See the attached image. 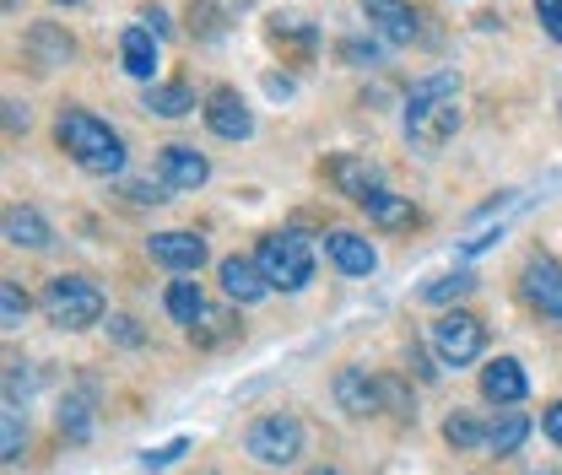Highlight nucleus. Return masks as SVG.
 <instances>
[{"label":"nucleus","instance_id":"7ed1b4c3","mask_svg":"<svg viewBox=\"0 0 562 475\" xmlns=\"http://www.w3.org/2000/svg\"><path fill=\"white\" fill-rule=\"evenodd\" d=\"M44 314H49V325H60V330H87V325L103 319V292H98V281H87V275H55V281L44 286Z\"/></svg>","mask_w":562,"mask_h":475},{"label":"nucleus","instance_id":"c9c22d12","mask_svg":"<svg viewBox=\"0 0 562 475\" xmlns=\"http://www.w3.org/2000/svg\"><path fill=\"white\" fill-rule=\"evenodd\" d=\"M266 92H271V98H292V81H286V76H266Z\"/></svg>","mask_w":562,"mask_h":475},{"label":"nucleus","instance_id":"b1692460","mask_svg":"<svg viewBox=\"0 0 562 475\" xmlns=\"http://www.w3.org/2000/svg\"><path fill=\"white\" fill-rule=\"evenodd\" d=\"M471 286H476L471 271H449V275H432V281L422 286V297H427V303H454V297H465Z\"/></svg>","mask_w":562,"mask_h":475},{"label":"nucleus","instance_id":"c756f323","mask_svg":"<svg viewBox=\"0 0 562 475\" xmlns=\"http://www.w3.org/2000/svg\"><path fill=\"white\" fill-rule=\"evenodd\" d=\"M162 190H168L162 179H131V201H140V205H157V201H168Z\"/></svg>","mask_w":562,"mask_h":475},{"label":"nucleus","instance_id":"9b49d317","mask_svg":"<svg viewBox=\"0 0 562 475\" xmlns=\"http://www.w3.org/2000/svg\"><path fill=\"white\" fill-rule=\"evenodd\" d=\"M211 179V162L195 146H162V184L168 190H201Z\"/></svg>","mask_w":562,"mask_h":475},{"label":"nucleus","instance_id":"f704fd0d","mask_svg":"<svg viewBox=\"0 0 562 475\" xmlns=\"http://www.w3.org/2000/svg\"><path fill=\"white\" fill-rule=\"evenodd\" d=\"M547 438H552V443L562 449V400H558L552 410H547Z\"/></svg>","mask_w":562,"mask_h":475},{"label":"nucleus","instance_id":"39448f33","mask_svg":"<svg viewBox=\"0 0 562 475\" xmlns=\"http://www.w3.org/2000/svg\"><path fill=\"white\" fill-rule=\"evenodd\" d=\"M244 449L260 460V465H292L297 454H303V421L297 416H260L255 427H249V438H244Z\"/></svg>","mask_w":562,"mask_h":475},{"label":"nucleus","instance_id":"a211bd4d","mask_svg":"<svg viewBox=\"0 0 562 475\" xmlns=\"http://www.w3.org/2000/svg\"><path fill=\"white\" fill-rule=\"evenodd\" d=\"M140 109H151V114H162V120H184V114L195 109V92H190L184 81H157V87H146Z\"/></svg>","mask_w":562,"mask_h":475},{"label":"nucleus","instance_id":"2eb2a0df","mask_svg":"<svg viewBox=\"0 0 562 475\" xmlns=\"http://www.w3.org/2000/svg\"><path fill=\"white\" fill-rule=\"evenodd\" d=\"M120 66L131 70L136 81H151V76H157V33H151V27H125V38H120Z\"/></svg>","mask_w":562,"mask_h":475},{"label":"nucleus","instance_id":"2f4dec72","mask_svg":"<svg viewBox=\"0 0 562 475\" xmlns=\"http://www.w3.org/2000/svg\"><path fill=\"white\" fill-rule=\"evenodd\" d=\"M341 55H347V60H368V66H373V60H379V44H362V38H347V44H341Z\"/></svg>","mask_w":562,"mask_h":475},{"label":"nucleus","instance_id":"72a5a7b5","mask_svg":"<svg viewBox=\"0 0 562 475\" xmlns=\"http://www.w3.org/2000/svg\"><path fill=\"white\" fill-rule=\"evenodd\" d=\"M5 125L11 131H27V103H5Z\"/></svg>","mask_w":562,"mask_h":475},{"label":"nucleus","instance_id":"6e6552de","mask_svg":"<svg viewBox=\"0 0 562 475\" xmlns=\"http://www.w3.org/2000/svg\"><path fill=\"white\" fill-rule=\"evenodd\" d=\"M525 297H530V308H541L547 319H562V265L558 260H530L525 265Z\"/></svg>","mask_w":562,"mask_h":475},{"label":"nucleus","instance_id":"5701e85b","mask_svg":"<svg viewBox=\"0 0 562 475\" xmlns=\"http://www.w3.org/2000/svg\"><path fill=\"white\" fill-rule=\"evenodd\" d=\"M168 314H173L179 325L195 330V325L206 319V297H201V286H195V281H173V286H168Z\"/></svg>","mask_w":562,"mask_h":475},{"label":"nucleus","instance_id":"f03ea898","mask_svg":"<svg viewBox=\"0 0 562 475\" xmlns=\"http://www.w3.org/2000/svg\"><path fill=\"white\" fill-rule=\"evenodd\" d=\"M55 136H60V146H66L87 173H120V168H125V140L114 136L103 120H92L87 109H66Z\"/></svg>","mask_w":562,"mask_h":475},{"label":"nucleus","instance_id":"20e7f679","mask_svg":"<svg viewBox=\"0 0 562 475\" xmlns=\"http://www.w3.org/2000/svg\"><path fill=\"white\" fill-rule=\"evenodd\" d=\"M260 271L266 281L277 286V292H303L308 281H314V249L297 238V233H271V238H260Z\"/></svg>","mask_w":562,"mask_h":475},{"label":"nucleus","instance_id":"c85d7f7f","mask_svg":"<svg viewBox=\"0 0 562 475\" xmlns=\"http://www.w3.org/2000/svg\"><path fill=\"white\" fill-rule=\"evenodd\" d=\"M5 460H22V421H16L11 400H5Z\"/></svg>","mask_w":562,"mask_h":475},{"label":"nucleus","instance_id":"1a4fd4ad","mask_svg":"<svg viewBox=\"0 0 562 475\" xmlns=\"http://www.w3.org/2000/svg\"><path fill=\"white\" fill-rule=\"evenodd\" d=\"M146 249L168 271H201L206 265V238H195V233H157Z\"/></svg>","mask_w":562,"mask_h":475},{"label":"nucleus","instance_id":"473e14b6","mask_svg":"<svg viewBox=\"0 0 562 475\" xmlns=\"http://www.w3.org/2000/svg\"><path fill=\"white\" fill-rule=\"evenodd\" d=\"M109 325H114V336L125 340V346H136V340H140V330H136V319H125V314H114V319H109Z\"/></svg>","mask_w":562,"mask_h":475},{"label":"nucleus","instance_id":"0eeeda50","mask_svg":"<svg viewBox=\"0 0 562 475\" xmlns=\"http://www.w3.org/2000/svg\"><path fill=\"white\" fill-rule=\"evenodd\" d=\"M206 125L222 140H249L255 136V114L244 109V98H238L233 87H216V92L206 98Z\"/></svg>","mask_w":562,"mask_h":475},{"label":"nucleus","instance_id":"4be33fe9","mask_svg":"<svg viewBox=\"0 0 562 475\" xmlns=\"http://www.w3.org/2000/svg\"><path fill=\"white\" fill-rule=\"evenodd\" d=\"M362 211H368V222H379V227H412V222H417V211L401 201V195H390V190H373V195L362 201Z\"/></svg>","mask_w":562,"mask_h":475},{"label":"nucleus","instance_id":"dca6fc26","mask_svg":"<svg viewBox=\"0 0 562 475\" xmlns=\"http://www.w3.org/2000/svg\"><path fill=\"white\" fill-rule=\"evenodd\" d=\"M330 179H336V184H341V195H351L357 205L368 201L373 190H384V184H379V168H373V162H362V157H336V162H330Z\"/></svg>","mask_w":562,"mask_h":475},{"label":"nucleus","instance_id":"9d476101","mask_svg":"<svg viewBox=\"0 0 562 475\" xmlns=\"http://www.w3.org/2000/svg\"><path fill=\"white\" fill-rule=\"evenodd\" d=\"M362 16H368L390 44H412V38H417V11H412V0H362Z\"/></svg>","mask_w":562,"mask_h":475},{"label":"nucleus","instance_id":"a878e982","mask_svg":"<svg viewBox=\"0 0 562 475\" xmlns=\"http://www.w3.org/2000/svg\"><path fill=\"white\" fill-rule=\"evenodd\" d=\"M22 319H27L22 286H16V281H0V325H5V330H22Z\"/></svg>","mask_w":562,"mask_h":475},{"label":"nucleus","instance_id":"f3484780","mask_svg":"<svg viewBox=\"0 0 562 475\" xmlns=\"http://www.w3.org/2000/svg\"><path fill=\"white\" fill-rule=\"evenodd\" d=\"M336 400H341L351 416H368V410H379L384 389H379L373 378H362V367H341V373H336Z\"/></svg>","mask_w":562,"mask_h":475},{"label":"nucleus","instance_id":"f257e3e1","mask_svg":"<svg viewBox=\"0 0 562 475\" xmlns=\"http://www.w3.org/2000/svg\"><path fill=\"white\" fill-rule=\"evenodd\" d=\"M454 87H460L454 76H432V81L412 87V103H406V136H412V146H422V151H438L443 140L460 131Z\"/></svg>","mask_w":562,"mask_h":475},{"label":"nucleus","instance_id":"6ab92c4d","mask_svg":"<svg viewBox=\"0 0 562 475\" xmlns=\"http://www.w3.org/2000/svg\"><path fill=\"white\" fill-rule=\"evenodd\" d=\"M5 238H11L16 249H44V244H49V222H44L33 205H11V211H5Z\"/></svg>","mask_w":562,"mask_h":475},{"label":"nucleus","instance_id":"7c9ffc66","mask_svg":"<svg viewBox=\"0 0 562 475\" xmlns=\"http://www.w3.org/2000/svg\"><path fill=\"white\" fill-rule=\"evenodd\" d=\"M536 16H541V27L562 44V0H536Z\"/></svg>","mask_w":562,"mask_h":475},{"label":"nucleus","instance_id":"f8f14e48","mask_svg":"<svg viewBox=\"0 0 562 475\" xmlns=\"http://www.w3.org/2000/svg\"><path fill=\"white\" fill-rule=\"evenodd\" d=\"M525 367L514 362V357H497V362H487L482 367V395H487L492 406H519L525 400Z\"/></svg>","mask_w":562,"mask_h":475},{"label":"nucleus","instance_id":"4468645a","mask_svg":"<svg viewBox=\"0 0 562 475\" xmlns=\"http://www.w3.org/2000/svg\"><path fill=\"white\" fill-rule=\"evenodd\" d=\"M325 249H330V260H336V271L341 275H373L379 271L373 244H368V238H357V233H347V227H336V233L325 238Z\"/></svg>","mask_w":562,"mask_h":475},{"label":"nucleus","instance_id":"412c9836","mask_svg":"<svg viewBox=\"0 0 562 475\" xmlns=\"http://www.w3.org/2000/svg\"><path fill=\"white\" fill-rule=\"evenodd\" d=\"M27 49H33V66L38 70H55L70 60V38L60 27H33V33H27Z\"/></svg>","mask_w":562,"mask_h":475},{"label":"nucleus","instance_id":"423d86ee","mask_svg":"<svg viewBox=\"0 0 562 475\" xmlns=\"http://www.w3.org/2000/svg\"><path fill=\"white\" fill-rule=\"evenodd\" d=\"M482 346H487V330H482V319L476 314H443L438 325H432V351L449 362V367H465V362H476L482 357Z\"/></svg>","mask_w":562,"mask_h":475},{"label":"nucleus","instance_id":"bb28decb","mask_svg":"<svg viewBox=\"0 0 562 475\" xmlns=\"http://www.w3.org/2000/svg\"><path fill=\"white\" fill-rule=\"evenodd\" d=\"M60 432H66V438H76V443H81V438L92 432V416H87V400H66V406H60Z\"/></svg>","mask_w":562,"mask_h":475},{"label":"nucleus","instance_id":"cd10ccee","mask_svg":"<svg viewBox=\"0 0 562 475\" xmlns=\"http://www.w3.org/2000/svg\"><path fill=\"white\" fill-rule=\"evenodd\" d=\"M184 449H190V438H173L168 449H151V454H140V465H146V471H162V465H173Z\"/></svg>","mask_w":562,"mask_h":475},{"label":"nucleus","instance_id":"ddd939ff","mask_svg":"<svg viewBox=\"0 0 562 475\" xmlns=\"http://www.w3.org/2000/svg\"><path fill=\"white\" fill-rule=\"evenodd\" d=\"M222 292H227L233 303H260V297L271 292V281L260 271V260L233 255V260H222Z\"/></svg>","mask_w":562,"mask_h":475},{"label":"nucleus","instance_id":"e433bc0d","mask_svg":"<svg viewBox=\"0 0 562 475\" xmlns=\"http://www.w3.org/2000/svg\"><path fill=\"white\" fill-rule=\"evenodd\" d=\"M146 22H151V33H157V38H162V33H168V16H162V11H157V5H151V11H146Z\"/></svg>","mask_w":562,"mask_h":475},{"label":"nucleus","instance_id":"393cba45","mask_svg":"<svg viewBox=\"0 0 562 475\" xmlns=\"http://www.w3.org/2000/svg\"><path fill=\"white\" fill-rule=\"evenodd\" d=\"M443 438H449L454 449H476V443H487V427H482L476 416H465V410H454V416L443 421Z\"/></svg>","mask_w":562,"mask_h":475},{"label":"nucleus","instance_id":"aec40b11","mask_svg":"<svg viewBox=\"0 0 562 475\" xmlns=\"http://www.w3.org/2000/svg\"><path fill=\"white\" fill-rule=\"evenodd\" d=\"M530 438V416L525 410H503L487 427V449L492 454H519V443Z\"/></svg>","mask_w":562,"mask_h":475},{"label":"nucleus","instance_id":"4c0bfd02","mask_svg":"<svg viewBox=\"0 0 562 475\" xmlns=\"http://www.w3.org/2000/svg\"><path fill=\"white\" fill-rule=\"evenodd\" d=\"M60 5H81V0H60Z\"/></svg>","mask_w":562,"mask_h":475}]
</instances>
